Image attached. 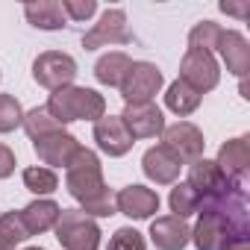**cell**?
Returning <instances> with one entry per match:
<instances>
[{
    "label": "cell",
    "instance_id": "6da1fadb",
    "mask_svg": "<svg viewBox=\"0 0 250 250\" xmlns=\"http://www.w3.org/2000/svg\"><path fill=\"white\" fill-rule=\"evenodd\" d=\"M247 235L250 218L244 180H232L221 194L200 200L197 224L191 229V241L197 250H229L232 244L247 241Z\"/></svg>",
    "mask_w": 250,
    "mask_h": 250
},
{
    "label": "cell",
    "instance_id": "7a4b0ae2",
    "mask_svg": "<svg viewBox=\"0 0 250 250\" xmlns=\"http://www.w3.org/2000/svg\"><path fill=\"white\" fill-rule=\"evenodd\" d=\"M44 109L65 127V124H74V121H100L106 115V100L94 88L68 85L53 91Z\"/></svg>",
    "mask_w": 250,
    "mask_h": 250
},
{
    "label": "cell",
    "instance_id": "3957f363",
    "mask_svg": "<svg viewBox=\"0 0 250 250\" xmlns=\"http://www.w3.org/2000/svg\"><path fill=\"white\" fill-rule=\"evenodd\" d=\"M65 186H68V194L74 200H80V206L106 188V183H103V165H100V159H97L94 150L80 147L74 153V159L65 168Z\"/></svg>",
    "mask_w": 250,
    "mask_h": 250
},
{
    "label": "cell",
    "instance_id": "277c9868",
    "mask_svg": "<svg viewBox=\"0 0 250 250\" xmlns=\"http://www.w3.org/2000/svg\"><path fill=\"white\" fill-rule=\"evenodd\" d=\"M56 238L65 250H97L100 247V227L80 209H62L56 221Z\"/></svg>",
    "mask_w": 250,
    "mask_h": 250
},
{
    "label": "cell",
    "instance_id": "5b68a950",
    "mask_svg": "<svg viewBox=\"0 0 250 250\" xmlns=\"http://www.w3.org/2000/svg\"><path fill=\"white\" fill-rule=\"evenodd\" d=\"M162 71L153 65V62H133L124 83L118 85L121 88V97L127 106L133 103H153V97L159 94L162 88Z\"/></svg>",
    "mask_w": 250,
    "mask_h": 250
},
{
    "label": "cell",
    "instance_id": "8992f818",
    "mask_svg": "<svg viewBox=\"0 0 250 250\" xmlns=\"http://www.w3.org/2000/svg\"><path fill=\"white\" fill-rule=\"evenodd\" d=\"M33 77H36L39 85H44L50 91H59V88L74 85L77 62H74V56H68L62 50H47L33 62Z\"/></svg>",
    "mask_w": 250,
    "mask_h": 250
},
{
    "label": "cell",
    "instance_id": "52a82bcc",
    "mask_svg": "<svg viewBox=\"0 0 250 250\" xmlns=\"http://www.w3.org/2000/svg\"><path fill=\"white\" fill-rule=\"evenodd\" d=\"M180 80L188 83L197 94H206L218 85L221 80V68H218V59L206 50H186L183 62H180Z\"/></svg>",
    "mask_w": 250,
    "mask_h": 250
},
{
    "label": "cell",
    "instance_id": "ba28073f",
    "mask_svg": "<svg viewBox=\"0 0 250 250\" xmlns=\"http://www.w3.org/2000/svg\"><path fill=\"white\" fill-rule=\"evenodd\" d=\"M130 42H133V33L127 30L124 9H106L100 15V21L83 36L85 50H97V47H109V44H130Z\"/></svg>",
    "mask_w": 250,
    "mask_h": 250
},
{
    "label": "cell",
    "instance_id": "9c48e42d",
    "mask_svg": "<svg viewBox=\"0 0 250 250\" xmlns=\"http://www.w3.org/2000/svg\"><path fill=\"white\" fill-rule=\"evenodd\" d=\"M162 145L180 159V162H194V159H203V133L194 127L191 121H177L171 127L162 130Z\"/></svg>",
    "mask_w": 250,
    "mask_h": 250
},
{
    "label": "cell",
    "instance_id": "30bf717a",
    "mask_svg": "<svg viewBox=\"0 0 250 250\" xmlns=\"http://www.w3.org/2000/svg\"><path fill=\"white\" fill-rule=\"evenodd\" d=\"M121 121L127 127V133L133 136V142L136 139H156L165 130V115L156 103H133L121 112Z\"/></svg>",
    "mask_w": 250,
    "mask_h": 250
},
{
    "label": "cell",
    "instance_id": "8fae6325",
    "mask_svg": "<svg viewBox=\"0 0 250 250\" xmlns=\"http://www.w3.org/2000/svg\"><path fill=\"white\" fill-rule=\"evenodd\" d=\"M94 142H97V147L106 153V156H112V159H118V156H127L130 150H133V136L127 133V127H124V121H121V115H103L100 121H94Z\"/></svg>",
    "mask_w": 250,
    "mask_h": 250
},
{
    "label": "cell",
    "instance_id": "7c38bea8",
    "mask_svg": "<svg viewBox=\"0 0 250 250\" xmlns=\"http://www.w3.org/2000/svg\"><path fill=\"white\" fill-rule=\"evenodd\" d=\"M115 209L133 221H147L159 212V194L147 186H127L115 194Z\"/></svg>",
    "mask_w": 250,
    "mask_h": 250
},
{
    "label": "cell",
    "instance_id": "4fadbf2b",
    "mask_svg": "<svg viewBox=\"0 0 250 250\" xmlns=\"http://www.w3.org/2000/svg\"><path fill=\"white\" fill-rule=\"evenodd\" d=\"M33 147H36V156L44 162V168H68V162L74 159V153L83 147L71 133H65V130H59V133H50V136H44V139H36L33 142Z\"/></svg>",
    "mask_w": 250,
    "mask_h": 250
},
{
    "label": "cell",
    "instance_id": "5bb4252c",
    "mask_svg": "<svg viewBox=\"0 0 250 250\" xmlns=\"http://www.w3.org/2000/svg\"><path fill=\"white\" fill-rule=\"evenodd\" d=\"M186 183L197 191V197H200V200H209V197L221 194L232 180H229V177H224V174H221V168H218L212 159H194V162L188 165V180H186Z\"/></svg>",
    "mask_w": 250,
    "mask_h": 250
},
{
    "label": "cell",
    "instance_id": "9a60e30c",
    "mask_svg": "<svg viewBox=\"0 0 250 250\" xmlns=\"http://www.w3.org/2000/svg\"><path fill=\"white\" fill-rule=\"evenodd\" d=\"M142 171H145V177L153 180L156 186H171V183H177V177H180V171H183V162H180L165 145H156V147H150V150L145 153Z\"/></svg>",
    "mask_w": 250,
    "mask_h": 250
},
{
    "label": "cell",
    "instance_id": "2e32d148",
    "mask_svg": "<svg viewBox=\"0 0 250 250\" xmlns=\"http://www.w3.org/2000/svg\"><path fill=\"white\" fill-rule=\"evenodd\" d=\"M215 50L221 53V59H224L229 74L244 77L250 71V44H247V39L238 30H221V39H218Z\"/></svg>",
    "mask_w": 250,
    "mask_h": 250
},
{
    "label": "cell",
    "instance_id": "e0dca14e",
    "mask_svg": "<svg viewBox=\"0 0 250 250\" xmlns=\"http://www.w3.org/2000/svg\"><path fill=\"white\" fill-rule=\"evenodd\" d=\"M150 241L159 250H183L191 241V227L177 215H162L150 224Z\"/></svg>",
    "mask_w": 250,
    "mask_h": 250
},
{
    "label": "cell",
    "instance_id": "ac0fdd59",
    "mask_svg": "<svg viewBox=\"0 0 250 250\" xmlns=\"http://www.w3.org/2000/svg\"><path fill=\"white\" fill-rule=\"evenodd\" d=\"M215 165L221 168L224 177H229V180H244V174H247V168H250V139H247V136H238V139H229L227 145H221Z\"/></svg>",
    "mask_w": 250,
    "mask_h": 250
},
{
    "label": "cell",
    "instance_id": "d6986e66",
    "mask_svg": "<svg viewBox=\"0 0 250 250\" xmlns=\"http://www.w3.org/2000/svg\"><path fill=\"white\" fill-rule=\"evenodd\" d=\"M59 215H62V209L50 197H39V200H33V203H27L21 209V221H24V227H27L30 235H42V232L53 229L56 221H59Z\"/></svg>",
    "mask_w": 250,
    "mask_h": 250
},
{
    "label": "cell",
    "instance_id": "ffe728a7",
    "mask_svg": "<svg viewBox=\"0 0 250 250\" xmlns=\"http://www.w3.org/2000/svg\"><path fill=\"white\" fill-rule=\"evenodd\" d=\"M24 15L27 21L36 27V30H62L65 27V12H62V3L59 0H39V3H27L24 6Z\"/></svg>",
    "mask_w": 250,
    "mask_h": 250
},
{
    "label": "cell",
    "instance_id": "44dd1931",
    "mask_svg": "<svg viewBox=\"0 0 250 250\" xmlns=\"http://www.w3.org/2000/svg\"><path fill=\"white\" fill-rule=\"evenodd\" d=\"M130 65H133V59H130L127 53L112 50V53H106V56L97 59L94 77H97V83H103V85H121L124 77H127V71H130Z\"/></svg>",
    "mask_w": 250,
    "mask_h": 250
},
{
    "label": "cell",
    "instance_id": "7402d4cb",
    "mask_svg": "<svg viewBox=\"0 0 250 250\" xmlns=\"http://www.w3.org/2000/svg\"><path fill=\"white\" fill-rule=\"evenodd\" d=\"M200 97H203V94H197L188 83L174 80V83L168 85V91H165V106H168L174 115L186 118V115H191V112L200 106Z\"/></svg>",
    "mask_w": 250,
    "mask_h": 250
},
{
    "label": "cell",
    "instance_id": "603a6c76",
    "mask_svg": "<svg viewBox=\"0 0 250 250\" xmlns=\"http://www.w3.org/2000/svg\"><path fill=\"white\" fill-rule=\"evenodd\" d=\"M24 130H27V136L36 142V139L50 136V133H59V130H62V124H59L44 106H36V109L24 112Z\"/></svg>",
    "mask_w": 250,
    "mask_h": 250
},
{
    "label": "cell",
    "instance_id": "cb8c5ba5",
    "mask_svg": "<svg viewBox=\"0 0 250 250\" xmlns=\"http://www.w3.org/2000/svg\"><path fill=\"white\" fill-rule=\"evenodd\" d=\"M27 238H30V232H27V227L21 221V212L0 215V250H15Z\"/></svg>",
    "mask_w": 250,
    "mask_h": 250
},
{
    "label": "cell",
    "instance_id": "d4e9b609",
    "mask_svg": "<svg viewBox=\"0 0 250 250\" xmlns=\"http://www.w3.org/2000/svg\"><path fill=\"white\" fill-rule=\"evenodd\" d=\"M24 186L33 194L47 197V194H53L59 188V177H56V171H50L44 165H33V168H24Z\"/></svg>",
    "mask_w": 250,
    "mask_h": 250
},
{
    "label": "cell",
    "instance_id": "484cf974",
    "mask_svg": "<svg viewBox=\"0 0 250 250\" xmlns=\"http://www.w3.org/2000/svg\"><path fill=\"white\" fill-rule=\"evenodd\" d=\"M168 203H171V212L177 215V218H191L197 209H200V197H197V191L188 186V183H177L174 188H171V197H168Z\"/></svg>",
    "mask_w": 250,
    "mask_h": 250
},
{
    "label": "cell",
    "instance_id": "4316f807",
    "mask_svg": "<svg viewBox=\"0 0 250 250\" xmlns=\"http://www.w3.org/2000/svg\"><path fill=\"white\" fill-rule=\"evenodd\" d=\"M218 39H221V24H215V21H200V24H194L191 33H188V47H191V50H206V53H212V50L218 47Z\"/></svg>",
    "mask_w": 250,
    "mask_h": 250
},
{
    "label": "cell",
    "instance_id": "83f0119b",
    "mask_svg": "<svg viewBox=\"0 0 250 250\" xmlns=\"http://www.w3.org/2000/svg\"><path fill=\"white\" fill-rule=\"evenodd\" d=\"M24 124V109L12 94H0V133H12Z\"/></svg>",
    "mask_w": 250,
    "mask_h": 250
},
{
    "label": "cell",
    "instance_id": "f1b7e54d",
    "mask_svg": "<svg viewBox=\"0 0 250 250\" xmlns=\"http://www.w3.org/2000/svg\"><path fill=\"white\" fill-rule=\"evenodd\" d=\"M80 212H85L88 218H109V215H115L118 209H115V194H112V188H103L100 194H94L91 200H85Z\"/></svg>",
    "mask_w": 250,
    "mask_h": 250
},
{
    "label": "cell",
    "instance_id": "f546056e",
    "mask_svg": "<svg viewBox=\"0 0 250 250\" xmlns=\"http://www.w3.org/2000/svg\"><path fill=\"white\" fill-rule=\"evenodd\" d=\"M147 244H145V235L139 232V229H133V227H121V229H115V235L109 238V247L106 250H145Z\"/></svg>",
    "mask_w": 250,
    "mask_h": 250
},
{
    "label": "cell",
    "instance_id": "4dcf8cb0",
    "mask_svg": "<svg viewBox=\"0 0 250 250\" xmlns=\"http://www.w3.org/2000/svg\"><path fill=\"white\" fill-rule=\"evenodd\" d=\"M62 12L71 21H88L97 12V3L94 0H62Z\"/></svg>",
    "mask_w": 250,
    "mask_h": 250
},
{
    "label": "cell",
    "instance_id": "1f68e13d",
    "mask_svg": "<svg viewBox=\"0 0 250 250\" xmlns=\"http://www.w3.org/2000/svg\"><path fill=\"white\" fill-rule=\"evenodd\" d=\"M12 174H15V153L6 145H0V180H6Z\"/></svg>",
    "mask_w": 250,
    "mask_h": 250
},
{
    "label": "cell",
    "instance_id": "d6a6232c",
    "mask_svg": "<svg viewBox=\"0 0 250 250\" xmlns=\"http://www.w3.org/2000/svg\"><path fill=\"white\" fill-rule=\"evenodd\" d=\"M221 9L229 12V15H247V3H241V6H235V3H221Z\"/></svg>",
    "mask_w": 250,
    "mask_h": 250
},
{
    "label": "cell",
    "instance_id": "836d02e7",
    "mask_svg": "<svg viewBox=\"0 0 250 250\" xmlns=\"http://www.w3.org/2000/svg\"><path fill=\"white\" fill-rule=\"evenodd\" d=\"M229 250H250V244H247V241H241V244H232Z\"/></svg>",
    "mask_w": 250,
    "mask_h": 250
},
{
    "label": "cell",
    "instance_id": "e575fe53",
    "mask_svg": "<svg viewBox=\"0 0 250 250\" xmlns=\"http://www.w3.org/2000/svg\"><path fill=\"white\" fill-rule=\"evenodd\" d=\"M24 250H44V247H24Z\"/></svg>",
    "mask_w": 250,
    "mask_h": 250
}]
</instances>
